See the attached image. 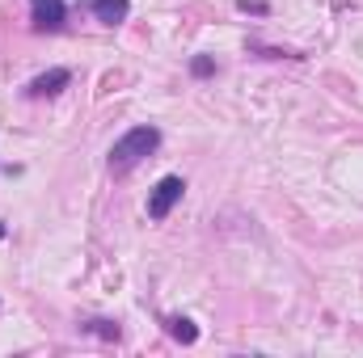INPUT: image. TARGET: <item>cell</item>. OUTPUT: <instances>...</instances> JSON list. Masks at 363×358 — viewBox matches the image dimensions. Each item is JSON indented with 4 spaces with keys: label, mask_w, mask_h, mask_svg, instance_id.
<instances>
[{
    "label": "cell",
    "mask_w": 363,
    "mask_h": 358,
    "mask_svg": "<svg viewBox=\"0 0 363 358\" xmlns=\"http://www.w3.org/2000/svg\"><path fill=\"white\" fill-rule=\"evenodd\" d=\"M161 148V131L157 127H135V131H127L123 139H114V148H110V169L114 173H131L144 156H152Z\"/></svg>",
    "instance_id": "cell-1"
},
{
    "label": "cell",
    "mask_w": 363,
    "mask_h": 358,
    "mask_svg": "<svg viewBox=\"0 0 363 358\" xmlns=\"http://www.w3.org/2000/svg\"><path fill=\"white\" fill-rule=\"evenodd\" d=\"M182 190H186L182 178H161L157 181V190L148 194V219H165V215L174 211V202L182 198Z\"/></svg>",
    "instance_id": "cell-2"
},
{
    "label": "cell",
    "mask_w": 363,
    "mask_h": 358,
    "mask_svg": "<svg viewBox=\"0 0 363 358\" xmlns=\"http://www.w3.org/2000/svg\"><path fill=\"white\" fill-rule=\"evenodd\" d=\"M68 17V4L64 0H30V21L34 30H60Z\"/></svg>",
    "instance_id": "cell-3"
},
{
    "label": "cell",
    "mask_w": 363,
    "mask_h": 358,
    "mask_svg": "<svg viewBox=\"0 0 363 358\" xmlns=\"http://www.w3.org/2000/svg\"><path fill=\"white\" fill-rule=\"evenodd\" d=\"M68 81H72V72H68V68H51V72L34 76V81L26 85V93H30V97H51V93H60V89H64Z\"/></svg>",
    "instance_id": "cell-4"
},
{
    "label": "cell",
    "mask_w": 363,
    "mask_h": 358,
    "mask_svg": "<svg viewBox=\"0 0 363 358\" xmlns=\"http://www.w3.org/2000/svg\"><path fill=\"white\" fill-rule=\"evenodd\" d=\"M89 8H93V17H97L101 25H118V21H127L131 0H93Z\"/></svg>",
    "instance_id": "cell-5"
},
{
    "label": "cell",
    "mask_w": 363,
    "mask_h": 358,
    "mask_svg": "<svg viewBox=\"0 0 363 358\" xmlns=\"http://www.w3.org/2000/svg\"><path fill=\"white\" fill-rule=\"evenodd\" d=\"M165 329H169V333L178 337L182 346H194V342H199V329H194V325H190L186 316H165Z\"/></svg>",
    "instance_id": "cell-6"
},
{
    "label": "cell",
    "mask_w": 363,
    "mask_h": 358,
    "mask_svg": "<svg viewBox=\"0 0 363 358\" xmlns=\"http://www.w3.org/2000/svg\"><path fill=\"white\" fill-rule=\"evenodd\" d=\"M81 329H85V333H97V337H106V342H118V325H114V321H85Z\"/></svg>",
    "instance_id": "cell-7"
},
{
    "label": "cell",
    "mask_w": 363,
    "mask_h": 358,
    "mask_svg": "<svg viewBox=\"0 0 363 358\" xmlns=\"http://www.w3.org/2000/svg\"><path fill=\"white\" fill-rule=\"evenodd\" d=\"M190 72H194V76H211V72H216V64H211L207 55H199V59L190 64Z\"/></svg>",
    "instance_id": "cell-8"
},
{
    "label": "cell",
    "mask_w": 363,
    "mask_h": 358,
    "mask_svg": "<svg viewBox=\"0 0 363 358\" xmlns=\"http://www.w3.org/2000/svg\"><path fill=\"white\" fill-rule=\"evenodd\" d=\"M237 8H241V13H258V17L267 13V4H262V0H237Z\"/></svg>",
    "instance_id": "cell-9"
},
{
    "label": "cell",
    "mask_w": 363,
    "mask_h": 358,
    "mask_svg": "<svg viewBox=\"0 0 363 358\" xmlns=\"http://www.w3.org/2000/svg\"><path fill=\"white\" fill-rule=\"evenodd\" d=\"M0 236H4V224H0Z\"/></svg>",
    "instance_id": "cell-10"
}]
</instances>
